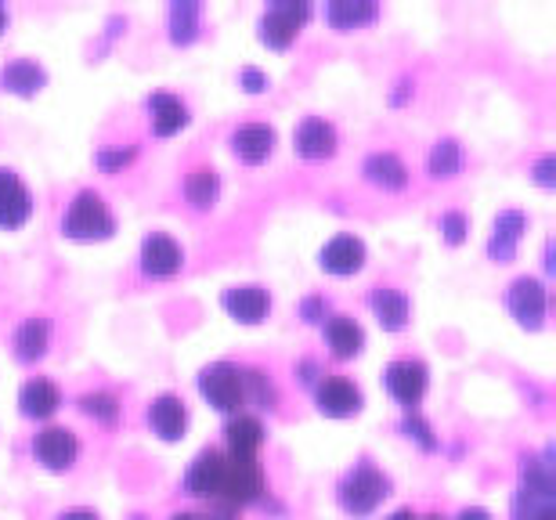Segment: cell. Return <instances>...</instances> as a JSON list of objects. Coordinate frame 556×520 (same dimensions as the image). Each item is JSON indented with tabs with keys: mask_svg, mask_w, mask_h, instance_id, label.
Segmentation results:
<instances>
[{
	"mask_svg": "<svg viewBox=\"0 0 556 520\" xmlns=\"http://www.w3.org/2000/svg\"><path fill=\"white\" fill-rule=\"evenodd\" d=\"M62 231L76 242H102L116 231V217L109 214L105 199L87 188V192L76 195L70 203V210H65Z\"/></svg>",
	"mask_w": 556,
	"mask_h": 520,
	"instance_id": "cell-1",
	"label": "cell"
},
{
	"mask_svg": "<svg viewBox=\"0 0 556 520\" xmlns=\"http://www.w3.org/2000/svg\"><path fill=\"white\" fill-rule=\"evenodd\" d=\"M387 495H391V481H387L376 467L351 470L340 484V506L354 517H369Z\"/></svg>",
	"mask_w": 556,
	"mask_h": 520,
	"instance_id": "cell-2",
	"label": "cell"
},
{
	"mask_svg": "<svg viewBox=\"0 0 556 520\" xmlns=\"http://www.w3.org/2000/svg\"><path fill=\"white\" fill-rule=\"evenodd\" d=\"M261 492H264V473L257 467V459L225 456V478H220L217 503H225V506H250V503L261 499Z\"/></svg>",
	"mask_w": 556,
	"mask_h": 520,
	"instance_id": "cell-3",
	"label": "cell"
},
{
	"mask_svg": "<svg viewBox=\"0 0 556 520\" xmlns=\"http://www.w3.org/2000/svg\"><path fill=\"white\" fill-rule=\"evenodd\" d=\"M199 394L220 413H239L242 405V369L231 362H214L199 376Z\"/></svg>",
	"mask_w": 556,
	"mask_h": 520,
	"instance_id": "cell-4",
	"label": "cell"
},
{
	"mask_svg": "<svg viewBox=\"0 0 556 520\" xmlns=\"http://www.w3.org/2000/svg\"><path fill=\"white\" fill-rule=\"evenodd\" d=\"M307 15H311V8L307 4H296V0H282V4H271L261 15V40L268 43V48H275V51H286L289 43L296 40V33L307 22Z\"/></svg>",
	"mask_w": 556,
	"mask_h": 520,
	"instance_id": "cell-5",
	"label": "cell"
},
{
	"mask_svg": "<svg viewBox=\"0 0 556 520\" xmlns=\"http://www.w3.org/2000/svg\"><path fill=\"white\" fill-rule=\"evenodd\" d=\"M387 391H391L397 402H402L408 413L422 402V394H427V365L416 362V358H397L387 365Z\"/></svg>",
	"mask_w": 556,
	"mask_h": 520,
	"instance_id": "cell-6",
	"label": "cell"
},
{
	"mask_svg": "<svg viewBox=\"0 0 556 520\" xmlns=\"http://www.w3.org/2000/svg\"><path fill=\"white\" fill-rule=\"evenodd\" d=\"M33 456H37L48 470L62 473L73 467L76 456H80V441H76L70 427H48L43 434H37V441H33Z\"/></svg>",
	"mask_w": 556,
	"mask_h": 520,
	"instance_id": "cell-7",
	"label": "cell"
},
{
	"mask_svg": "<svg viewBox=\"0 0 556 520\" xmlns=\"http://www.w3.org/2000/svg\"><path fill=\"white\" fill-rule=\"evenodd\" d=\"M315 402H318V413L332 419H348L362 413V391L351 380H343V376H326V380L315 386Z\"/></svg>",
	"mask_w": 556,
	"mask_h": 520,
	"instance_id": "cell-8",
	"label": "cell"
},
{
	"mask_svg": "<svg viewBox=\"0 0 556 520\" xmlns=\"http://www.w3.org/2000/svg\"><path fill=\"white\" fill-rule=\"evenodd\" d=\"M181 264H185L181 246L170 236H163V231H152L141 242V271L152 275V279H170V275L181 271Z\"/></svg>",
	"mask_w": 556,
	"mask_h": 520,
	"instance_id": "cell-9",
	"label": "cell"
},
{
	"mask_svg": "<svg viewBox=\"0 0 556 520\" xmlns=\"http://www.w3.org/2000/svg\"><path fill=\"white\" fill-rule=\"evenodd\" d=\"M33 217V195L29 188L18 181L15 170L0 167V228L15 231Z\"/></svg>",
	"mask_w": 556,
	"mask_h": 520,
	"instance_id": "cell-10",
	"label": "cell"
},
{
	"mask_svg": "<svg viewBox=\"0 0 556 520\" xmlns=\"http://www.w3.org/2000/svg\"><path fill=\"white\" fill-rule=\"evenodd\" d=\"M509 312L520 326L539 329L542 318H546V286L539 279H517L509 286Z\"/></svg>",
	"mask_w": 556,
	"mask_h": 520,
	"instance_id": "cell-11",
	"label": "cell"
},
{
	"mask_svg": "<svg viewBox=\"0 0 556 520\" xmlns=\"http://www.w3.org/2000/svg\"><path fill=\"white\" fill-rule=\"evenodd\" d=\"M321 268L329 275H358L365 268V242L351 231L329 239L326 250H321Z\"/></svg>",
	"mask_w": 556,
	"mask_h": 520,
	"instance_id": "cell-12",
	"label": "cell"
},
{
	"mask_svg": "<svg viewBox=\"0 0 556 520\" xmlns=\"http://www.w3.org/2000/svg\"><path fill=\"white\" fill-rule=\"evenodd\" d=\"M220 478H225V456L210 448V452H203V456L192 462V470H188V478H185V489H188V495H195V499L217 503Z\"/></svg>",
	"mask_w": 556,
	"mask_h": 520,
	"instance_id": "cell-13",
	"label": "cell"
},
{
	"mask_svg": "<svg viewBox=\"0 0 556 520\" xmlns=\"http://www.w3.org/2000/svg\"><path fill=\"white\" fill-rule=\"evenodd\" d=\"M296 152L304 160H329L337 156V127L321 116H307L304 124L296 127Z\"/></svg>",
	"mask_w": 556,
	"mask_h": 520,
	"instance_id": "cell-14",
	"label": "cell"
},
{
	"mask_svg": "<svg viewBox=\"0 0 556 520\" xmlns=\"http://www.w3.org/2000/svg\"><path fill=\"white\" fill-rule=\"evenodd\" d=\"M225 312L242 326H257L271 312V296L261 286H236L225 293Z\"/></svg>",
	"mask_w": 556,
	"mask_h": 520,
	"instance_id": "cell-15",
	"label": "cell"
},
{
	"mask_svg": "<svg viewBox=\"0 0 556 520\" xmlns=\"http://www.w3.org/2000/svg\"><path fill=\"white\" fill-rule=\"evenodd\" d=\"M149 423L163 441H181L188 430V408L177 394H160L149 405Z\"/></svg>",
	"mask_w": 556,
	"mask_h": 520,
	"instance_id": "cell-16",
	"label": "cell"
},
{
	"mask_svg": "<svg viewBox=\"0 0 556 520\" xmlns=\"http://www.w3.org/2000/svg\"><path fill=\"white\" fill-rule=\"evenodd\" d=\"M275 130L268 124H242L236 135H231V149H236V156L242 163H250V167H257L275 152Z\"/></svg>",
	"mask_w": 556,
	"mask_h": 520,
	"instance_id": "cell-17",
	"label": "cell"
},
{
	"mask_svg": "<svg viewBox=\"0 0 556 520\" xmlns=\"http://www.w3.org/2000/svg\"><path fill=\"white\" fill-rule=\"evenodd\" d=\"M43 84H48V73H43L33 59H15V62H8L4 69H0V87L11 91V94L33 98V94L43 91Z\"/></svg>",
	"mask_w": 556,
	"mask_h": 520,
	"instance_id": "cell-18",
	"label": "cell"
},
{
	"mask_svg": "<svg viewBox=\"0 0 556 520\" xmlns=\"http://www.w3.org/2000/svg\"><path fill=\"white\" fill-rule=\"evenodd\" d=\"M326 340H329L332 358L348 362V358H354V354H362L365 329L354 322V318H348V315H332L329 322H326Z\"/></svg>",
	"mask_w": 556,
	"mask_h": 520,
	"instance_id": "cell-19",
	"label": "cell"
},
{
	"mask_svg": "<svg viewBox=\"0 0 556 520\" xmlns=\"http://www.w3.org/2000/svg\"><path fill=\"white\" fill-rule=\"evenodd\" d=\"M59 405H62L59 386L51 380H29L18 391V408H22V416H29V419H51L59 413Z\"/></svg>",
	"mask_w": 556,
	"mask_h": 520,
	"instance_id": "cell-20",
	"label": "cell"
},
{
	"mask_svg": "<svg viewBox=\"0 0 556 520\" xmlns=\"http://www.w3.org/2000/svg\"><path fill=\"white\" fill-rule=\"evenodd\" d=\"M149 116H152V130L160 138H170V135H177L185 124H188V109H185V102L177 94H152L149 98Z\"/></svg>",
	"mask_w": 556,
	"mask_h": 520,
	"instance_id": "cell-21",
	"label": "cell"
},
{
	"mask_svg": "<svg viewBox=\"0 0 556 520\" xmlns=\"http://www.w3.org/2000/svg\"><path fill=\"white\" fill-rule=\"evenodd\" d=\"M225 437H228V448L231 456L239 459H253L257 448L264 445V427L257 416H236L231 423L225 427Z\"/></svg>",
	"mask_w": 556,
	"mask_h": 520,
	"instance_id": "cell-22",
	"label": "cell"
},
{
	"mask_svg": "<svg viewBox=\"0 0 556 520\" xmlns=\"http://www.w3.org/2000/svg\"><path fill=\"white\" fill-rule=\"evenodd\" d=\"M525 228H528V217L520 214V210H506V214H498L495 236H492V242H488L492 257L495 261H509V257H514V250H517L520 236H525Z\"/></svg>",
	"mask_w": 556,
	"mask_h": 520,
	"instance_id": "cell-23",
	"label": "cell"
},
{
	"mask_svg": "<svg viewBox=\"0 0 556 520\" xmlns=\"http://www.w3.org/2000/svg\"><path fill=\"white\" fill-rule=\"evenodd\" d=\"M365 177H369L376 188H391L394 192V188L408 185V167L394 152H372V156L365 160Z\"/></svg>",
	"mask_w": 556,
	"mask_h": 520,
	"instance_id": "cell-24",
	"label": "cell"
},
{
	"mask_svg": "<svg viewBox=\"0 0 556 520\" xmlns=\"http://www.w3.org/2000/svg\"><path fill=\"white\" fill-rule=\"evenodd\" d=\"M380 15V8L369 4V0H332V4H326V18L332 29H362L369 26V22Z\"/></svg>",
	"mask_w": 556,
	"mask_h": 520,
	"instance_id": "cell-25",
	"label": "cell"
},
{
	"mask_svg": "<svg viewBox=\"0 0 556 520\" xmlns=\"http://www.w3.org/2000/svg\"><path fill=\"white\" fill-rule=\"evenodd\" d=\"M372 312L376 318H380L383 329H391V333H397V329L408 326V296L402 290H376L372 293Z\"/></svg>",
	"mask_w": 556,
	"mask_h": 520,
	"instance_id": "cell-26",
	"label": "cell"
},
{
	"mask_svg": "<svg viewBox=\"0 0 556 520\" xmlns=\"http://www.w3.org/2000/svg\"><path fill=\"white\" fill-rule=\"evenodd\" d=\"M48 340H51L48 318H26L15 333V354L22 362H37L43 358V351H48Z\"/></svg>",
	"mask_w": 556,
	"mask_h": 520,
	"instance_id": "cell-27",
	"label": "cell"
},
{
	"mask_svg": "<svg viewBox=\"0 0 556 520\" xmlns=\"http://www.w3.org/2000/svg\"><path fill=\"white\" fill-rule=\"evenodd\" d=\"M185 195L195 210H210L220 195V177L214 167H195L185 181Z\"/></svg>",
	"mask_w": 556,
	"mask_h": 520,
	"instance_id": "cell-28",
	"label": "cell"
},
{
	"mask_svg": "<svg viewBox=\"0 0 556 520\" xmlns=\"http://www.w3.org/2000/svg\"><path fill=\"white\" fill-rule=\"evenodd\" d=\"M463 167V149H459V141H452V138H444L433 145L430 152V160H427V170L430 177H438V181H448V177H455Z\"/></svg>",
	"mask_w": 556,
	"mask_h": 520,
	"instance_id": "cell-29",
	"label": "cell"
},
{
	"mask_svg": "<svg viewBox=\"0 0 556 520\" xmlns=\"http://www.w3.org/2000/svg\"><path fill=\"white\" fill-rule=\"evenodd\" d=\"M242 402H253L257 408H275V383L261 369H242Z\"/></svg>",
	"mask_w": 556,
	"mask_h": 520,
	"instance_id": "cell-30",
	"label": "cell"
},
{
	"mask_svg": "<svg viewBox=\"0 0 556 520\" xmlns=\"http://www.w3.org/2000/svg\"><path fill=\"white\" fill-rule=\"evenodd\" d=\"M195 29H199V4H174V11H170L174 43H192Z\"/></svg>",
	"mask_w": 556,
	"mask_h": 520,
	"instance_id": "cell-31",
	"label": "cell"
},
{
	"mask_svg": "<svg viewBox=\"0 0 556 520\" xmlns=\"http://www.w3.org/2000/svg\"><path fill=\"white\" fill-rule=\"evenodd\" d=\"M80 408H84L87 416L102 419V423H113V419L119 416V402H116L113 394H105V391L84 394V397H80Z\"/></svg>",
	"mask_w": 556,
	"mask_h": 520,
	"instance_id": "cell-32",
	"label": "cell"
},
{
	"mask_svg": "<svg viewBox=\"0 0 556 520\" xmlns=\"http://www.w3.org/2000/svg\"><path fill=\"white\" fill-rule=\"evenodd\" d=\"M441 231H444V239L452 242V246H459V242L466 239V231H470V220H466V214H444L441 217Z\"/></svg>",
	"mask_w": 556,
	"mask_h": 520,
	"instance_id": "cell-33",
	"label": "cell"
},
{
	"mask_svg": "<svg viewBox=\"0 0 556 520\" xmlns=\"http://www.w3.org/2000/svg\"><path fill=\"white\" fill-rule=\"evenodd\" d=\"M405 434H408V437H416L422 448H433V445H438V441L430 437V427L422 423V416L416 413V408H413V413L405 416Z\"/></svg>",
	"mask_w": 556,
	"mask_h": 520,
	"instance_id": "cell-34",
	"label": "cell"
},
{
	"mask_svg": "<svg viewBox=\"0 0 556 520\" xmlns=\"http://www.w3.org/2000/svg\"><path fill=\"white\" fill-rule=\"evenodd\" d=\"M239 87L250 94H261V91H268V76H264L261 69H253V65H247V69L239 73Z\"/></svg>",
	"mask_w": 556,
	"mask_h": 520,
	"instance_id": "cell-35",
	"label": "cell"
},
{
	"mask_svg": "<svg viewBox=\"0 0 556 520\" xmlns=\"http://www.w3.org/2000/svg\"><path fill=\"white\" fill-rule=\"evenodd\" d=\"M130 160H135V149H127V152H102V156H98V167H102V170H116V167H127Z\"/></svg>",
	"mask_w": 556,
	"mask_h": 520,
	"instance_id": "cell-36",
	"label": "cell"
},
{
	"mask_svg": "<svg viewBox=\"0 0 556 520\" xmlns=\"http://www.w3.org/2000/svg\"><path fill=\"white\" fill-rule=\"evenodd\" d=\"M535 181L539 185H553V156H542L539 163H535Z\"/></svg>",
	"mask_w": 556,
	"mask_h": 520,
	"instance_id": "cell-37",
	"label": "cell"
},
{
	"mask_svg": "<svg viewBox=\"0 0 556 520\" xmlns=\"http://www.w3.org/2000/svg\"><path fill=\"white\" fill-rule=\"evenodd\" d=\"M321 307H326L321 296H311V301H304V322H321Z\"/></svg>",
	"mask_w": 556,
	"mask_h": 520,
	"instance_id": "cell-38",
	"label": "cell"
},
{
	"mask_svg": "<svg viewBox=\"0 0 556 520\" xmlns=\"http://www.w3.org/2000/svg\"><path fill=\"white\" fill-rule=\"evenodd\" d=\"M455 520H492V513L481 510V506H470V510H463Z\"/></svg>",
	"mask_w": 556,
	"mask_h": 520,
	"instance_id": "cell-39",
	"label": "cell"
},
{
	"mask_svg": "<svg viewBox=\"0 0 556 520\" xmlns=\"http://www.w3.org/2000/svg\"><path fill=\"white\" fill-rule=\"evenodd\" d=\"M59 520H102L94 510H70V513H62Z\"/></svg>",
	"mask_w": 556,
	"mask_h": 520,
	"instance_id": "cell-40",
	"label": "cell"
},
{
	"mask_svg": "<svg viewBox=\"0 0 556 520\" xmlns=\"http://www.w3.org/2000/svg\"><path fill=\"white\" fill-rule=\"evenodd\" d=\"M387 520H416V513L413 510H397V513H391Z\"/></svg>",
	"mask_w": 556,
	"mask_h": 520,
	"instance_id": "cell-41",
	"label": "cell"
},
{
	"mask_svg": "<svg viewBox=\"0 0 556 520\" xmlns=\"http://www.w3.org/2000/svg\"><path fill=\"white\" fill-rule=\"evenodd\" d=\"M4 26H8V8L0 4V33H4Z\"/></svg>",
	"mask_w": 556,
	"mask_h": 520,
	"instance_id": "cell-42",
	"label": "cell"
},
{
	"mask_svg": "<svg viewBox=\"0 0 556 520\" xmlns=\"http://www.w3.org/2000/svg\"><path fill=\"white\" fill-rule=\"evenodd\" d=\"M170 520H199V517L195 513H174Z\"/></svg>",
	"mask_w": 556,
	"mask_h": 520,
	"instance_id": "cell-43",
	"label": "cell"
},
{
	"mask_svg": "<svg viewBox=\"0 0 556 520\" xmlns=\"http://www.w3.org/2000/svg\"><path fill=\"white\" fill-rule=\"evenodd\" d=\"M416 520H444L441 513H427V517H416Z\"/></svg>",
	"mask_w": 556,
	"mask_h": 520,
	"instance_id": "cell-44",
	"label": "cell"
}]
</instances>
